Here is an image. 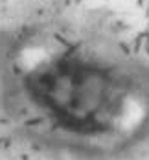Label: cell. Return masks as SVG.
<instances>
[{"label":"cell","instance_id":"6da1fadb","mask_svg":"<svg viewBox=\"0 0 149 160\" xmlns=\"http://www.w3.org/2000/svg\"><path fill=\"white\" fill-rule=\"evenodd\" d=\"M0 87L7 114L31 140L83 158L125 151L149 122V70L101 44L24 42L7 55Z\"/></svg>","mask_w":149,"mask_h":160}]
</instances>
